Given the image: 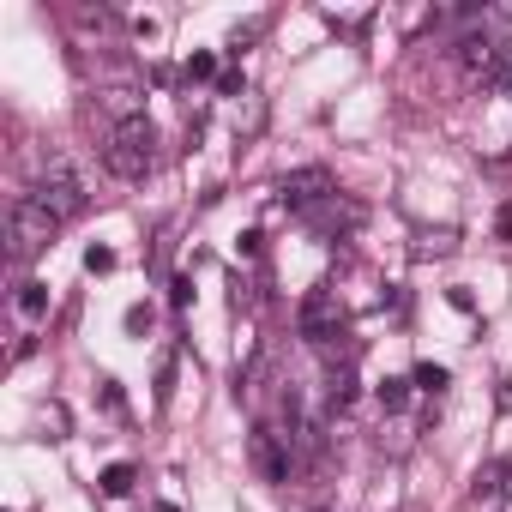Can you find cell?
Segmentation results:
<instances>
[{
	"instance_id": "6da1fadb",
	"label": "cell",
	"mask_w": 512,
	"mask_h": 512,
	"mask_svg": "<svg viewBox=\"0 0 512 512\" xmlns=\"http://www.w3.org/2000/svg\"><path fill=\"white\" fill-rule=\"evenodd\" d=\"M103 163H109L115 181H145V175L157 169V127H151L145 115L115 121V133H109V145H103Z\"/></svg>"
},
{
	"instance_id": "7a4b0ae2",
	"label": "cell",
	"mask_w": 512,
	"mask_h": 512,
	"mask_svg": "<svg viewBox=\"0 0 512 512\" xmlns=\"http://www.w3.org/2000/svg\"><path fill=\"white\" fill-rule=\"evenodd\" d=\"M37 199H43V211H49L55 223H73V217L91 205V199H85V181L73 175V163H67V157H49V163H43Z\"/></svg>"
},
{
	"instance_id": "3957f363",
	"label": "cell",
	"mask_w": 512,
	"mask_h": 512,
	"mask_svg": "<svg viewBox=\"0 0 512 512\" xmlns=\"http://www.w3.org/2000/svg\"><path fill=\"white\" fill-rule=\"evenodd\" d=\"M344 320H350L344 296H338L332 284H314V290H308V302H302V338H308L314 350H326V344H338V338H344Z\"/></svg>"
},
{
	"instance_id": "277c9868",
	"label": "cell",
	"mask_w": 512,
	"mask_h": 512,
	"mask_svg": "<svg viewBox=\"0 0 512 512\" xmlns=\"http://www.w3.org/2000/svg\"><path fill=\"white\" fill-rule=\"evenodd\" d=\"M55 229H61V223L43 211V199H37V193H25V199L13 205V260L25 266V260H37V253H49Z\"/></svg>"
},
{
	"instance_id": "5b68a950",
	"label": "cell",
	"mask_w": 512,
	"mask_h": 512,
	"mask_svg": "<svg viewBox=\"0 0 512 512\" xmlns=\"http://www.w3.org/2000/svg\"><path fill=\"white\" fill-rule=\"evenodd\" d=\"M278 193H284V205H290V211L314 217L326 199H338V181H332V169H320V163H314V169H296V175H284V181H278Z\"/></svg>"
},
{
	"instance_id": "8992f818",
	"label": "cell",
	"mask_w": 512,
	"mask_h": 512,
	"mask_svg": "<svg viewBox=\"0 0 512 512\" xmlns=\"http://www.w3.org/2000/svg\"><path fill=\"white\" fill-rule=\"evenodd\" d=\"M247 458H253V470H260L266 482H290V470H296V446H290V434H278V428H253Z\"/></svg>"
},
{
	"instance_id": "52a82bcc",
	"label": "cell",
	"mask_w": 512,
	"mask_h": 512,
	"mask_svg": "<svg viewBox=\"0 0 512 512\" xmlns=\"http://www.w3.org/2000/svg\"><path fill=\"white\" fill-rule=\"evenodd\" d=\"M506 500H512V470H506V464H482V470L470 476V506L506 512Z\"/></svg>"
},
{
	"instance_id": "ba28073f",
	"label": "cell",
	"mask_w": 512,
	"mask_h": 512,
	"mask_svg": "<svg viewBox=\"0 0 512 512\" xmlns=\"http://www.w3.org/2000/svg\"><path fill=\"white\" fill-rule=\"evenodd\" d=\"M416 260H446V253H458V229L452 223H440V229H416Z\"/></svg>"
},
{
	"instance_id": "9c48e42d",
	"label": "cell",
	"mask_w": 512,
	"mask_h": 512,
	"mask_svg": "<svg viewBox=\"0 0 512 512\" xmlns=\"http://www.w3.org/2000/svg\"><path fill=\"white\" fill-rule=\"evenodd\" d=\"M13 308H19V320H25V326H37V320L49 314V284L25 278V284H19V296H13Z\"/></svg>"
},
{
	"instance_id": "30bf717a",
	"label": "cell",
	"mask_w": 512,
	"mask_h": 512,
	"mask_svg": "<svg viewBox=\"0 0 512 512\" xmlns=\"http://www.w3.org/2000/svg\"><path fill=\"white\" fill-rule=\"evenodd\" d=\"M326 404L350 410L356 404V368H326Z\"/></svg>"
},
{
	"instance_id": "8fae6325",
	"label": "cell",
	"mask_w": 512,
	"mask_h": 512,
	"mask_svg": "<svg viewBox=\"0 0 512 512\" xmlns=\"http://www.w3.org/2000/svg\"><path fill=\"white\" fill-rule=\"evenodd\" d=\"M410 386H416L422 398H434V404H440V398H446V386H452V374H446V368H434V362H422V368L410 374Z\"/></svg>"
},
{
	"instance_id": "7c38bea8",
	"label": "cell",
	"mask_w": 512,
	"mask_h": 512,
	"mask_svg": "<svg viewBox=\"0 0 512 512\" xmlns=\"http://www.w3.org/2000/svg\"><path fill=\"white\" fill-rule=\"evenodd\" d=\"M181 73H187V85H205V79H217V55H211V49H193Z\"/></svg>"
},
{
	"instance_id": "4fadbf2b",
	"label": "cell",
	"mask_w": 512,
	"mask_h": 512,
	"mask_svg": "<svg viewBox=\"0 0 512 512\" xmlns=\"http://www.w3.org/2000/svg\"><path fill=\"white\" fill-rule=\"evenodd\" d=\"M103 494H109V500H127V494H133V464H109V470H103Z\"/></svg>"
},
{
	"instance_id": "5bb4252c",
	"label": "cell",
	"mask_w": 512,
	"mask_h": 512,
	"mask_svg": "<svg viewBox=\"0 0 512 512\" xmlns=\"http://www.w3.org/2000/svg\"><path fill=\"white\" fill-rule=\"evenodd\" d=\"M380 404H386V416H404V404H410V380H380Z\"/></svg>"
},
{
	"instance_id": "9a60e30c",
	"label": "cell",
	"mask_w": 512,
	"mask_h": 512,
	"mask_svg": "<svg viewBox=\"0 0 512 512\" xmlns=\"http://www.w3.org/2000/svg\"><path fill=\"white\" fill-rule=\"evenodd\" d=\"M37 422H43V434H49V440H67V404H43V416H37Z\"/></svg>"
},
{
	"instance_id": "2e32d148",
	"label": "cell",
	"mask_w": 512,
	"mask_h": 512,
	"mask_svg": "<svg viewBox=\"0 0 512 512\" xmlns=\"http://www.w3.org/2000/svg\"><path fill=\"white\" fill-rule=\"evenodd\" d=\"M85 272H91V278L115 272V247H85Z\"/></svg>"
},
{
	"instance_id": "e0dca14e",
	"label": "cell",
	"mask_w": 512,
	"mask_h": 512,
	"mask_svg": "<svg viewBox=\"0 0 512 512\" xmlns=\"http://www.w3.org/2000/svg\"><path fill=\"white\" fill-rule=\"evenodd\" d=\"M488 91H494V97H512V55H506L500 67H494V79H488Z\"/></svg>"
},
{
	"instance_id": "ac0fdd59",
	"label": "cell",
	"mask_w": 512,
	"mask_h": 512,
	"mask_svg": "<svg viewBox=\"0 0 512 512\" xmlns=\"http://www.w3.org/2000/svg\"><path fill=\"white\" fill-rule=\"evenodd\" d=\"M169 302H175V308H187V302H193V278H175V290H169Z\"/></svg>"
},
{
	"instance_id": "d6986e66",
	"label": "cell",
	"mask_w": 512,
	"mask_h": 512,
	"mask_svg": "<svg viewBox=\"0 0 512 512\" xmlns=\"http://www.w3.org/2000/svg\"><path fill=\"white\" fill-rule=\"evenodd\" d=\"M127 332H151V308H127Z\"/></svg>"
},
{
	"instance_id": "ffe728a7",
	"label": "cell",
	"mask_w": 512,
	"mask_h": 512,
	"mask_svg": "<svg viewBox=\"0 0 512 512\" xmlns=\"http://www.w3.org/2000/svg\"><path fill=\"white\" fill-rule=\"evenodd\" d=\"M157 512H175V506H157Z\"/></svg>"
}]
</instances>
